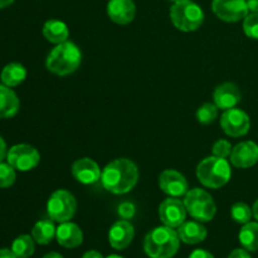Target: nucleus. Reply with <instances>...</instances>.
<instances>
[{"label": "nucleus", "instance_id": "1", "mask_svg": "<svg viewBox=\"0 0 258 258\" xmlns=\"http://www.w3.org/2000/svg\"><path fill=\"white\" fill-rule=\"evenodd\" d=\"M139 169L131 160L125 158L116 159L103 168L101 183L112 194H126L138 184Z\"/></svg>", "mask_w": 258, "mask_h": 258}, {"label": "nucleus", "instance_id": "2", "mask_svg": "<svg viewBox=\"0 0 258 258\" xmlns=\"http://www.w3.org/2000/svg\"><path fill=\"white\" fill-rule=\"evenodd\" d=\"M178 232L170 227H156L146 234L144 239V249L150 258H171L179 249Z\"/></svg>", "mask_w": 258, "mask_h": 258}, {"label": "nucleus", "instance_id": "3", "mask_svg": "<svg viewBox=\"0 0 258 258\" xmlns=\"http://www.w3.org/2000/svg\"><path fill=\"white\" fill-rule=\"evenodd\" d=\"M82 60V53L80 48L72 42H64L57 44L45 60V67L49 72L58 76H67L76 72Z\"/></svg>", "mask_w": 258, "mask_h": 258}, {"label": "nucleus", "instance_id": "4", "mask_svg": "<svg viewBox=\"0 0 258 258\" xmlns=\"http://www.w3.org/2000/svg\"><path fill=\"white\" fill-rule=\"evenodd\" d=\"M232 175L231 165L223 158H206L197 168V178L204 186L218 189L226 185Z\"/></svg>", "mask_w": 258, "mask_h": 258}, {"label": "nucleus", "instance_id": "5", "mask_svg": "<svg viewBox=\"0 0 258 258\" xmlns=\"http://www.w3.org/2000/svg\"><path fill=\"white\" fill-rule=\"evenodd\" d=\"M170 19L174 27L181 32H194L204 22V13L191 0H180L170 8Z\"/></svg>", "mask_w": 258, "mask_h": 258}, {"label": "nucleus", "instance_id": "6", "mask_svg": "<svg viewBox=\"0 0 258 258\" xmlns=\"http://www.w3.org/2000/svg\"><path fill=\"white\" fill-rule=\"evenodd\" d=\"M186 212L199 222H209L216 216V203L208 191L194 188L185 194Z\"/></svg>", "mask_w": 258, "mask_h": 258}, {"label": "nucleus", "instance_id": "7", "mask_svg": "<svg viewBox=\"0 0 258 258\" xmlns=\"http://www.w3.org/2000/svg\"><path fill=\"white\" fill-rule=\"evenodd\" d=\"M77 209V201L72 193L64 189H58L49 197L47 203V213L54 222H68L73 218Z\"/></svg>", "mask_w": 258, "mask_h": 258}, {"label": "nucleus", "instance_id": "8", "mask_svg": "<svg viewBox=\"0 0 258 258\" xmlns=\"http://www.w3.org/2000/svg\"><path fill=\"white\" fill-rule=\"evenodd\" d=\"M8 163L19 171H29L39 164L40 155L38 150L27 144L14 145L8 151Z\"/></svg>", "mask_w": 258, "mask_h": 258}, {"label": "nucleus", "instance_id": "9", "mask_svg": "<svg viewBox=\"0 0 258 258\" xmlns=\"http://www.w3.org/2000/svg\"><path fill=\"white\" fill-rule=\"evenodd\" d=\"M221 126L228 136L241 138L248 134L251 120L244 111L234 107L224 111L221 117Z\"/></svg>", "mask_w": 258, "mask_h": 258}, {"label": "nucleus", "instance_id": "10", "mask_svg": "<svg viewBox=\"0 0 258 258\" xmlns=\"http://www.w3.org/2000/svg\"><path fill=\"white\" fill-rule=\"evenodd\" d=\"M212 10L221 20L236 23L249 14L246 0H213Z\"/></svg>", "mask_w": 258, "mask_h": 258}, {"label": "nucleus", "instance_id": "11", "mask_svg": "<svg viewBox=\"0 0 258 258\" xmlns=\"http://www.w3.org/2000/svg\"><path fill=\"white\" fill-rule=\"evenodd\" d=\"M186 213L188 212H186L184 202L174 197L165 199L159 207L160 221L163 222L164 226L170 227V228H179L185 222Z\"/></svg>", "mask_w": 258, "mask_h": 258}, {"label": "nucleus", "instance_id": "12", "mask_svg": "<svg viewBox=\"0 0 258 258\" xmlns=\"http://www.w3.org/2000/svg\"><path fill=\"white\" fill-rule=\"evenodd\" d=\"M159 186L164 193L168 194L169 197H174V198L185 196L189 191V185L185 176L173 169H166L160 174Z\"/></svg>", "mask_w": 258, "mask_h": 258}, {"label": "nucleus", "instance_id": "13", "mask_svg": "<svg viewBox=\"0 0 258 258\" xmlns=\"http://www.w3.org/2000/svg\"><path fill=\"white\" fill-rule=\"evenodd\" d=\"M232 165L247 169L258 163V145L253 141H242L237 144L231 153Z\"/></svg>", "mask_w": 258, "mask_h": 258}, {"label": "nucleus", "instance_id": "14", "mask_svg": "<svg viewBox=\"0 0 258 258\" xmlns=\"http://www.w3.org/2000/svg\"><path fill=\"white\" fill-rule=\"evenodd\" d=\"M101 173L102 170L97 165V163L90 158L80 159V160L75 161L72 165V174L76 180L86 184V185L95 184L101 180Z\"/></svg>", "mask_w": 258, "mask_h": 258}, {"label": "nucleus", "instance_id": "15", "mask_svg": "<svg viewBox=\"0 0 258 258\" xmlns=\"http://www.w3.org/2000/svg\"><path fill=\"white\" fill-rule=\"evenodd\" d=\"M213 98L217 107L226 111L229 110V108L236 107L241 102L242 95L238 86L231 82H226L216 88L213 93Z\"/></svg>", "mask_w": 258, "mask_h": 258}, {"label": "nucleus", "instance_id": "16", "mask_svg": "<svg viewBox=\"0 0 258 258\" xmlns=\"http://www.w3.org/2000/svg\"><path fill=\"white\" fill-rule=\"evenodd\" d=\"M107 14L116 24L126 25L135 18V4L133 0H110L107 4Z\"/></svg>", "mask_w": 258, "mask_h": 258}, {"label": "nucleus", "instance_id": "17", "mask_svg": "<svg viewBox=\"0 0 258 258\" xmlns=\"http://www.w3.org/2000/svg\"><path fill=\"white\" fill-rule=\"evenodd\" d=\"M135 236L134 226L128 221H117L108 232V241L115 249H125Z\"/></svg>", "mask_w": 258, "mask_h": 258}, {"label": "nucleus", "instance_id": "18", "mask_svg": "<svg viewBox=\"0 0 258 258\" xmlns=\"http://www.w3.org/2000/svg\"><path fill=\"white\" fill-rule=\"evenodd\" d=\"M55 238L58 243L66 248H76L81 246L83 242V233L80 227L75 223L63 222L59 224L55 232Z\"/></svg>", "mask_w": 258, "mask_h": 258}, {"label": "nucleus", "instance_id": "19", "mask_svg": "<svg viewBox=\"0 0 258 258\" xmlns=\"http://www.w3.org/2000/svg\"><path fill=\"white\" fill-rule=\"evenodd\" d=\"M180 241L186 244L201 243L207 237V228L199 221L184 222L178 228Z\"/></svg>", "mask_w": 258, "mask_h": 258}, {"label": "nucleus", "instance_id": "20", "mask_svg": "<svg viewBox=\"0 0 258 258\" xmlns=\"http://www.w3.org/2000/svg\"><path fill=\"white\" fill-rule=\"evenodd\" d=\"M20 102L17 93L8 86L0 85V118H10L19 111Z\"/></svg>", "mask_w": 258, "mask_h": 258}, {"label": "nucleus", "instance_id": "21", "mask_svg": "<svg viewBox=\"0 0 258 258\" xmlns=\"http://www.w3.org/2000/svg\"><path fill=\"white\" fill-rule=\"evenodd\" d=\"M43 35L48 42L60 44V43L67 42L70 37V30L66 23L57 19H50L47 20L43 25Z\"/></svg>", "mask_w": 258, "mask_h": 258}, {"label": "nucleus", "instance_id": "22", "mask_svg": "<svg viewBox=\"0 0 258 258\" xmlns=\"http://www.w3.org/2000/svg\"><path fill=\"white\" fill-rule=\"evenodd\" d=\"M27 78V70L20 63H9L2 71V82L8 87H15L24 82Z\"/></svg>", "mask_w": 258, "mask_h": 258}, {"label": "nucleus", "instance_id": "23", "mask_svg": "<svg viewBox=\"0 0 258 258\" xmlns=\"http://www.w3.org/2000/svg\"><path fill=\"white\" fill-rule=\"evenodd\" d=\"M57 228L52 219H43L37 222L32 229V237L39 244H48L55 237Z\"/></svg>", "mask_w": 258, "mask_h": 258}, {"label": "nucleus", "instance_id": "24", "mask_svg": "<svg viewBox=\"0 0 258 258\" xmlns=\"http://www.w3.org/2000/svg\"><path fill=\"white\" fill-rule=\"evenodd\" d=\"M239 242L247 251H258V222L243 224L239 232Z\"/></svg>", "mask_w": 258, "mask_h": 258}, {"label": "nucleus", "instance_id": "25", "mask_svg": "<svg viewBox=\"0 0 258 258\" xmlns=\"http://www.w3.org/2000/svg\"><path fill=\"white\" fill-rule=\"evenodd\" d=\"M10 249L17 258H29L35 251L34 238L28 234H22L14 239Z\"/></svg>", "mask_w": 258, "mask_h": 258}, {"label": "nucleus", "instance_id": "26", "mask_svg": "<svg viewBox=\"0 0 258 258\" xmlns=\"http://www.w3.org/2000/svg\"><path fill=\"white\" fill-rule=\"evenodd\" d=\"M218 110L216 103H204L197 111V120L202 125H209L218 116Z\"/></svg>", "mask_w": 258, "mask_h": 258}, {"label": "nucleus", "instance_id": "27", "mask_svg": "<svg viewBox=\"0 0 258 258\" xmlns=\"http://www.w3.org/2000/svg\"><path fill=\"white\" fill-rule=\"evenodd\" d=\"M231 216L237 223L246 224L248 222H251V218L253 217V214H252V209L246 203L238 202V203H234L233 207H232Z\"/></svg>", "mask_w": 258, "mask_h": 258}, {"label": "nucleus", "instance_id": "28", "mask_svg": "<svg viewBox=\"0 0 258 258\" xmlns=\"http://www.w3.org/2000/svg\"><path fill=\"white\" fill-rule=\"evenodd\" d=\"M17 174L9 163H0V188H9L14 184Z\"/></svg>", "mask_w": 258, "mask_h": 258}, {"label": "nucleus", "instance_id": "29", "mask_svg": "<svg viewBox=\"0 0 258 258\" xmlns=\"http://www.w3.org/2000/svg\"><path fill=\"white\" fill-rule=\"evenodd\" d=\"M243 30L247 37L258 40V13H249L244 18Z\"/></svg>", "mask_w": 258, "mask_h": 258}, {"label": "nucleus", "instance_id": "30", "mask_svg": "<svg viewBox=\"0 0 258 258\" xmlns=\"http://www.w3.org/2000/svg\"><path fill=\"white\" fill-rule=\"evenodd\" d=\"M232 149L233 148H232L231 143L222 139V140H218L216 144H214L212 151H213V155L217 156V158L226 159L231 155Z\"/></svg>", "mask_w": 258, "mask_h": 258}, {"label": "nucleus", "instance_id": "31", "mask_svg": "<svg viewBox=\"0 0 258 258\" xmlns=\"http://www.w3.org/2000/svg\"><path fill=\"white\" fill-rule=\"evenodd\" d=\"M118 214H120L123 219L133 218L134 214H135V207L131 203H122L118 207Z\"/></svg>", "mask_w": 258, "mask_h": 258}, {"label": "nucleus", "instance_id": "32", "mask_svg": "<svg viewBox=\"0 0 258 258\" xmlns=\"http://www.w3.org/2000/svg\"><path fill=\"white\" fill-rule=\"evenodd\" d=\"M189 258H214V256L206 249H196V251L191 252Z\"/></svg>", "mask_w": 258, "mask_h": 258}, {"label": "nucleus", "instance_id": "33", "mask_svg": "<svg viewBox=\"0 0 258 258\" xmlns=\"http://www.w3.org/2000/svg\"><path fill=\"white\" fill-rule=\"evenodd\" d=\"M228 258H252L251 254L247 252V249H241V248H237L234 251L231 252Z\"/></svg>", "mask_w": 258, "mask_h": 258}, {"label": "nucleus", "instance_id": "34", "mask_svg": "<svg viewBox=\"0 0 258 258\" xmlns=\"http://www.w3.org/2000/svg\"><path fill=\"white\" fill-rule=\"evenodd\" d=\"M8 155V151H7V144H5L4 139L0 136V163H3L5 158Z\"/></svg>", "mask_w": 258, "mask_h": 258}, {"label": "nucleus", "instance_id": "35", "mask_svg": "<svg viewBox=\"0 0 258 258\" xmlns=\"http://www.w3.org/2000/svg\"><path fill=\"white\" fill-rule=\"evenodd\" d=\"M249 13H258V0H246Z\"/></svg>", "mask_w": 258, "mask_h": 258}, {"label": "nucleus", "instance_id": "36", "mask_svg": "<svg viewBox=\"0 0 258 258\" xmlns=\"http://www.w3.org/2000/svg\"><path fill=\"white\" fill-rule=\"evenodd\" d=\"M0 258H17V256L13 253L12 249L2 248L0 249Z\"/></svg>", "mask_w": 258, "mask_h": 258}, {"label": "nucleus", "instance_id": "37", "mask_svg": "<svg viewBox=\"0 0 258 258\" xmlns=\"http://www.w3.org/2000/svg\"><path fill=\"white\" fill-rule=\"evenodd\" d=\"M82 258H103V256L97 251H87Z\"/></svg>", "mask_w": 258, "mask_h": 258}, {"label": "nucleus", "instance_id": "38", "mask_svg": "<svg viewBox=\"0 0 258 258\" xmlns=\"http://www.w3.org/2000/svg\"><path fill=\"white\" fill-rule=\"evenodd\" d=\"M252 214H253L254 219L258 222V199L256 202H254L253 207H252Z\"/></svg>", "mask_w": 258, "mask_h": 258}, {"label": "nucleus", "instance_id": "39", "mask_svg": "<svg viewBox=\"0 0 258 258\" xmlns=\"http://www.w3.org/2000/svg\"><path fill=\"white\" fill-rule=\"evenodd\" d=\"M13 3H14V0H0V9L9 7V5L13 4Z\"/></svg>", "mask_w": 258, "mask_h": 258}, {"label": "nucleus", "instance_id": "40", "mask_svg": "<svg viewBox=\"0 0 258 258\" xmlns=\"http://www.w3.org/2000/svg\"><path fill=\"white\" fill-rule=\"evenodd\" d=\"M43 258H63V257H62V254L57 253V252H49V253L45 254Z\"/></svg>", "mask_w": 258, "mask_h": 258}, {"label": "nucleus", "instance_id": "41", "mask_svg": "<svg viewBox=\"0 0 258 258\" xmlns=\"http://www.w3.org/2000/svg\"><path fill=\"white\" fill-rule=\"evenodd\" d=\"M107 258H123V257H121V256H117V254H111V256H108Z\"/></svg>", "mask_w": 258, "mask_h": 258}, {"label": "nucleus", "instance_id": "42", "mask_svg": "<svg viewBox=\"0 0 258 258\" xmlns=\"http://www.w3.org/2000/svg\"><path fill=\"white\" fill-rule=\"evenodd\" d=\"M170 2H174V3H176V2H180V0H170Z\"/></svg>", "mask_w": 258, "mask_h": 258}]
</instances>
